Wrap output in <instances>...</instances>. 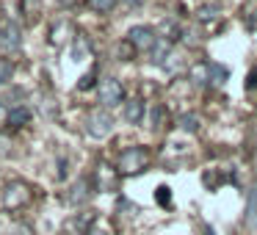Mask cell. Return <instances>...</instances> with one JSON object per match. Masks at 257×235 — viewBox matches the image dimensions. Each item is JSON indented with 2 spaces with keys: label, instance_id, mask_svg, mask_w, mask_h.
I'll return each instance as SVG.
<instances>
[{
  "label": "cell",
  "instance_id": "obj_14",
  "mask_svg": "<svg viewBox=\"0 0 257 235\" xmlns=\"http://www.w3.org/2000/svg\"><path fill=\"white\" fill-rule=\"evenodd\" d=\"M12 75H14V64L9 61V58H0V86L9 83V80H12Z\"/></svg>",
  "mask_w": 257,
  "mask_h": 235
},
{
  "label": "cell",
  "instance_id": "obj_15",
  "mask_svg": "<svg viewBox=\"0 0 257 235\" xmlns=\"http://www.w3.org/2000/svg\"><path fill=\"white\" fill-rule=\"evenodd\" d=\"M191 78H194V83H196V86L207 83V64H199V67L191 69Z\"/></svg>",
  "mask_w": 257,
  "mask_h": 235
},
{
  "label": "cell",
  "instance_id": "obj_7",
  "mask_svg": "<svg viewBox=\"0 0 257 235\" xmlns=\"http://www.w3.org/2000/svg\"><path fill=\"white\" fill-rule=\"evenodd\" d=\"M31 122V108L28 105H23V102H20V105H12L9 108V116H6V125L9 128H23V125H28Z\"/></svg>",
  "mask_w": 257,
  "mask_h": 235
},
{
  "label": "cell",
  "instance_id": "obj_23",
  "mask_svg": "<svg viewBox=\"0 0 257 235\" xmlns=\"http://www.w3.org/2000/svg\"><path fill=\"white\" fill-rule=\"evenodd\" d=\"M124 3H127V6H139L141 0H124Z\"/></svg>",
  "mask_w": 257,
  "mask_h": 235
},
{
  "label": "cell",
  "instance_id": "obj_11",
  "mask_svg": "<svg viewBox=\"0 0 257 235\" xmlns=\"http://www.w3.org/2000/svg\"><path fill=\"white\" fill-rule=\"evenodd\" d=\"M86 188H89V180H78V183H75V188L67 194L69 205H80V202L89 199V191H86Z\"/></svg>",
  "mask_w": 257,
  "mask_h": 235
},
{
  "label": "cell",
  "instance_id": "obj_1",
  "mask_svg": "<svg viewBox=\"0 0 257 235\" xmlns=\"http://www.w3.org/2000/svg\"><path fill=\"white\" fill-rule=\"evenodd\" d=\"M0 202H3L6 210H20L23 205H28V202H31V188L25 183H20V180H14V183H9L6 188H3Z\"/></svg>",
  "mask_w": 257,
  "mask_h": 235
},
{
  "label": "cell",
  "instance_id": "obj_10",
  "mask_svg": "<svg viewBox=\"0 0 257 235\" xmlns=\"http://www.w3.org/2000/svg\"><path fill=\"white\" fill-rule=\"evenodd\" d=\"M227 78H229V69L224 67V64H216V61L207 64V83L224 86V83H227Z\"/></svg>",
  "mask_w": 257,
  "mask_h": 235
},
{
  "label": "cell",
  "instance_id": "obj_21",
  "mask_svg": "<svg viewBox=\"0 0 257 235\" xmlns=\"http://www.w3.org/2000/svg\"><path fill=\"white\" fill-rule=\"evenodd\" d=\"M91 83H94V75H86V78L80 80V89H89Z\"/></svg>",
  "mask_w": 257,
  "mask_h": 235
},
{
  "label": "cell",
  "instance_id": "obj_6",
  "mask_svg": "<svg viewBox=\"0 0 257 235\" xmlns=\"http://www.w3.org/2000/svg\"><path fill=\"white\" fill-rule=\"evenodd\" d=\"M20 45H23V28L14 20L3 17L0 20V47L3 50H17Z\"/></svg>",
  "mask_w": 257,
  "mask_h": 235
},
{
  "label": "cell",
  "instance_id": "obj_5",
  "mask_svg": "<svg viewBox=\"0 0 257 235\" xmlns=\"http://www.w3.org/2000/svg\"><path fill=\"white\" fill-rule=\"evenodd\" d=\"M97 97H100L102 108H113V105H119V102L124 100V89H122V83H119L116 78H105L100 83V89H97Z\"/></svg>",
  "mask_w": 257,
  "mask_h": 235
},
{
  "label": "cell",
  "instance_id": "obj_22",
  "mask_svg": "<svg viewBox=\"0 0 257 235\" xmlns=\"http://www.w3.org/2000/svg\"><path fill=\"white\" fill-rule=\"evenodd\" d=\"M86 235H108V229H102V227H91Z\"/></svg>",
  "mask_w": 257,
  "mask_h": 235
},
{
  "label": "cell",
  "instance_id": "obj_17",
  "mask_svg": "<svg viewBox=\"0 0 257 235\" xmlns=\"http://www.w3.org/2000/svg\"><path fill=\"white\" fill-rule=\"evenodd\" d=\"M155 199L161 202V205H169V202H172V191H169L166 185H161V188H158V194H155Z\"/></svg>",
  "mask_w": 257,
  "mask_h": 235
},
{
  "label": "cell",
  "instance_id": "obj_4",
  "mask_svg": "<svg viewBox=\"0 0 257 235\" xmlns=\"http://www.w3.org/2000/svg\"><path fill=\"white\" fill-rule=\"evenodd\" d=\"M158 39H161V36H158L155 28H150V25H133V28L127 31V42L133 45V50H147L150 53Z\"/></svg>",
  "mask_w": 257,
  "mask_h": 235
},
{
  "label": "cell",
  "instance_id": "obj_19",
  "mask_svg": "<svg viewBox=\"0 0 257 235\" xmlns=\"http://www.w3.org/2000/svg\"><path fill=\"white\" fill-rule=\"evenodd\" d=\"M6 116H9V105L6 100H0V125H6Z\"/></svg>",
  "mask_w": 257,
  "mask_h": 235
},
{
  "label": "cell",
  "instance_id": "obj_13",
  "mask_svg": "<svg viewBox=\"0 0 257 235\" xmlns=\"http://www.w3.org/2000/svg\"><path fill=\"white\" fill-rule=\"evenodd\" d=\"M113 6H116V0H89V9L97 14H108Z\"/></svg>",
  "mask_w": 257,
  "mask_h": 235
},
{
  "label": "cell",
  "instance_id": "obj_20",
  "mask_svg": "<svg viewBox=\"0 0 257 235\" xmlns=\"http://www.w3.org/2000/svg\"><path fill=\"white\" fill-rule=\"evenodd\" d=\"M246 89H257V69L249 72V80H246Z\"/></svg>",
  "mask_w": 257,
  "mask_h": 235
},
{
  "label": "cell",
  "instance_id": "obj_9",
  "mask_svg": "<svg viewBox=\"0 0 257 235\" xmlns=\"http://www.w3.org/2000/svg\"><path fill=\"white\" fill-rule=\"evenodd\" d=\"M150 56H152V64H158V67H166V61L172 58V42L161 36V39L155 42V47L150 50Z\"/></svg>",
  "mask_w": 257,
  "mask_h": 235
},
{
  "label": "cell",
  "instance_id": "obj_2",
  "mask_svg": "<svg viewBox=\"0 0 257 235\" xmlns=\"http://www.w3.org/2000/svg\"><path fill=\"white\" fill-rule=\"evenodd\" d=\"M147 163H150V152H147L144 147H130V150H124L122 155H119V172L136 174V172H141V169H147Z\"/></svg>",
  "mask_w": 257,
  "mask_h": 235
},
{
  "label": "cell",
  "instance_id": "obj_3",
  "mask_svg": "<svg viewBox=\"0 0 257 235\" xmlns=\"http://www.w3.org/2000/svg\"><path fill=\"white\" fill-rule=\"evenodd\" d=\"M111 130H113V116L105 108H97V111L89 113V119H86V133L91 139H105V136H111Z\"/></svg>",
  "mask_w": 257,
  "mask_h": 235
},
{
  "label": "cell",
  "instance_id": "obj_16",
  "mask_svg": "<svg viewBox=\"0 0 257 235\" xmlns=\"http://www.w3.org/2000/svg\"><path fill=\"white\" fill-rule=\"evenodd\" d=\"M23 12H28V17L39 14V0H23Z\"/></svg>",
  "mask_w": 257,
  "mask_h": 235
},
{
  "label": "cell",
  "instance_id": "obj_18",
  "mask_svg": "<svg viewBox=\"0 0 257 235\" xmlns=\"http://www.w3.org/2000/svg\"><path fill=\"white\" fill-rule=\"evenodd\" d=\"M161 116H163V108L155 105V108H152V125H155V128L161 125Z\"/></svg>",
  "mask_w": 257,
  "mask_h": 235
},
{
  "label": "cell",
  "instance_id": "obj_12",
  "mask_svg": "<svg viewBox=\"0 0 257 235\" xmlns=\"http://www.w3.org/2000/svg\"><path fill=\"white\" fill-rule=\"evenodd\" d=\"M180 130H185V133H196V130H199V116H194V113L180 116Z\"/></svg>",
  "mask_w": 257,
  "mask_h": 235
},
{
  "label": "cell",
  "instance_id": "obj_8",
  "mask_svg": "<svg viewBox=\"0 0 257 235\" xmlns=\"http://www.w3.org/2000/svg\"><path fill=\"white\" fill-rule=\"evenodd\" d=\"M144 113H147V105L144 100H139V97H133V100L124 102V119H127L130 125H139L144 122Z\"/></svg>",
  "mask_w": 257,
  "mask_h": 235
}]
</instances>
